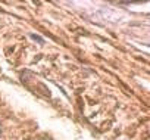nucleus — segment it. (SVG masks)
I'll return each instance as SVG.
<instances>
[{
    "mask_svg": "<svg viewBox=\"0 0 150 140\" xmlns=\"http://www.w3.org/2000/svg\"><path fill=\"white\" fill-rule=\"evenodd\" d=\"M31 37H33L34 40H37V41H40V43H43V38H41V37H38V36H35V34H33Z\"/></svg>",
    "mask_w": 150,
    "mask_h": 140,
    "instance_id": "nucleus-1",
    "label": "nucleus"
}]
</instances>
